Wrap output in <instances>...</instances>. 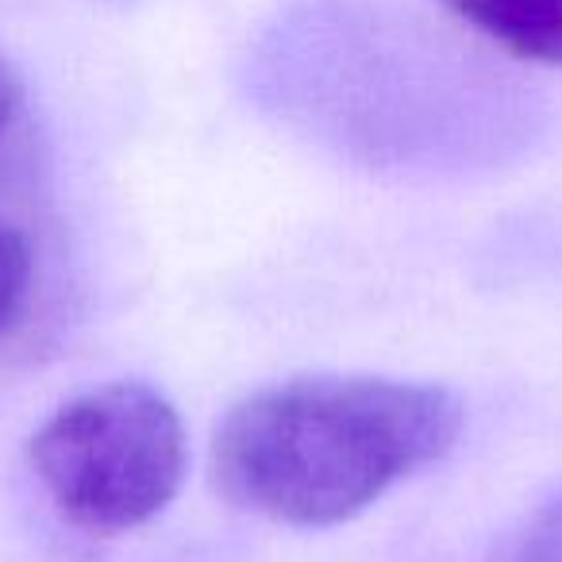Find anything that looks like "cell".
<instances>
[{
  "instance_id": "obj_1",
  "label": "cell",
  "mask_w": 562,
  "mask_h": 562,
  "mask_svg": "<svg viewBox=\"0 0 562 562\" xmlns=\"http://www.w3.org/2000/svg\"><path fill=\"white\" fill-rule=\"evenodd\" d=\"M462 431L451 390L367 374L266 385L227 408L212 477L232 505L290 528H331L439 462Z\"/></svg>"
},
{
  "instance_id": "obj_3",
  "label": "cell",
  "mask_w": 562,
  "mask_h": 562,
  "mask_svg": "<svg viewBox=\"0 0 562 562\" xmlns=\"http://www.w3.org/2000/svg\"><path fill=\"white\" fill-rule=\"evenodd\" d=\"M508 55L562 66V0H439Z\"/></svg>"
},
{
  "instance_id": "obj_2",
  "label": "cell",
  "mask_w": 562,
  "mask_h": 562,
  "mask_svg": "<svg viewBox=\"0 0 562 562\" xmlns=\"http://www.w3.org/2000/svg\"><path fill=\"white\" fill-rule=\"evenodd\" d=\"M27 462L74 528L120 536L150 524L189 470L186 424L147 382H112L66 401L27 439Z\"/></svg>"
},
{
  "instance_id": "obj_5",
  "label": "cell",
  "mask_w": 562,
  "mask_h": 562,
  "mask_svg": "<svg viewBox=\"0 0 562 562\" xmlns=\"http://www.w3.org/2000/svg\"><path fill=\"white\" fill-rule=\"evenodd\" d=\"M32 290V247L16 227L0 224V336L16 324Z\"/></svg>"
},
{
  "instance_id": "obj_4",
  "label": "cell",
  "mask_w": 562,
  "mask_h": 562,
  "mask_svg": "<svg viewBox=\"0 0 562 562\" xmlns=\"http://www.w3.org/2000/svg\"><path fill=\"white\" fill-rule=\"evenodd\" d=\"M482 562H562V493L524 513Z\"/></svg>"
},
{
  "instance_id": "obj_6",
  "label": "cell",
  "mask_w": 562,
  "mask_h": 562,
  "mask_svg": "<svg viewBox=\"0 0 562 562\" xmlns=\"http://www.w3.org/2000/svg\"><path fill=\"white\" fill-rule=\"evenodd\" d=\"M20 120H24V86L12 74V66L0 58V150L16 135Z\"/></svg>"
}]
</instances>
